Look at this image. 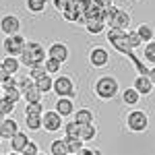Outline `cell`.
<instances>
[{
    "label": "cell",
    "mask_w": 155,
    "mask_h": 155,
    "mask_svg": "<svg viewBox=\"0 0 155 155\" xmlns=\"http://www.w3.org/2000/svg\"><path fill=\"white\" fill-rule=\"evenodd\" d=\"M46 58H48V52L39 41H27L21 56H19V62H21V66L31 68V66H37V64H44Z\"/></svg>",
    "instance_id": "6da1fadb"
},
{
    "label": "cell",
    "mask_w": 155,
    "mask_h": 155,
    "mask_svg": "<svg viewBox=\"0 0 155 155\" xmlns=\"http://www.w3.org/2000/svg\"><path fill=\"white\" fill-rule=\"evenodd\" d=\"M120 93V85L118 81H116V77H110V74H106V77H101V79H97L95 83V95L99 97V99H114V97Z\"/></svg>",
    "instance_id": "7a4b0ae2"
},
{
    "label": "cell",
    "mask_w": 155,
    "mask_h": 155,
    "mask_svg": "<svg viewBox=\"0 0 155 155\" xmlns=\"http://www.w3.org/2000/svg\"><path fill=\"white\" fill-rule=\"evenodd\" d=\"M52 91L56 93L58 97H72L77 95V89H74V83H72L71 77H66V74H58L56 79H54V85H52Z\"/></svg>",
    "instance_id": "3957f363"
},
{
    "label": "cell",
    "mask_w": 155,
    "mask_h": 155,
    "mask_svg": "<svg viewBox=\"0 0 155 155\" xmlns=\"http://www.w3.org/2000/svg\"><path fill=\"white\" fill-rule=\"evenodd\" d=\"M126 126L130 132H145L149 128V116L143 110H132L126 116Z\"/></svg>",
    "instance_id": "277c9868"
},
{
    "label": "cell",
    "mask_w": 155,
    "mask_h": 155,
    "mask_svg": "<svg viewBox=\"0 0 155 155\" xmlns=\"http://www.w3.org/2000/svg\"><path fill=\"white\" fill-rule=\"evenodd\" d=\"M25 44H27V39H25L21 33H17V35H6L4 41H2V50H4L6 56L19 58L21 52H23V48H25Z\"/></svg>",
    "instance_id": "5b68a950"
},
{
    "label": "cell",
    "mask_w": 155,
    "mask_h": 155,
    "mask_svg": "<svg viewBox=\"0 0 155 155\" xmlns=\"http://www.w3.org/2000/svg\"><path fill=\"white\" fill-rule=\"evenodd\" d=\"M62 124H64V118L60 116L58 112H54V110H44V114H41V128L48 132H58L62 128Z\"/></svg>",
    "instance_id": "8992f818"
},
{
    "label": "cell",
    "mask_w": 155,
    "mask_h": 155,
    "mask_svg": "<svg viewBox=\"0 0 155 155\" xmlns=\"http://www.w3.org/2000/svg\"><path fill=\"white\" fill-rule=\"evenodd\" d=\"M0 31L6 35H17L19 31H21V19L19 17H15V15H4L2 19H0Z\"/></svg>",
    "instance_id": "52a82bcc"
},
{
    "label": "cell",
    "mask_w": 155,
    "mask_h": 155,
    "mask_svg": "<svg viewBox=\"0 0 155 155\" xmlns=\"http://www.w3.org/2000/svg\"><path fill=\"white\" fill-rule=\"evenodd\" d=\"M110 29H118V31H128V27H130V15L126 11H122V8H118L116 11V15L110 19Z\"/></svg>",
    "instance_id": "ba28073f"
},
{
    "label": "cell",
    "mask_w": 155,
    "mask_h": 155,
    "mask_svg": "<svg viewBox=\"0 0 155 155\" xmlns=\"http://www.w3.org/2000/svg\"><path fill=\"white\" fill-rule=\"evenodd\" d=\"M89 62L93 64V68H104L107 66V62H110V54H107L106 48H101V46H97L89 52Z\"/></svg>",
    "instance_id": "9c48e42d"
},
{
    "label": "cell",
    "mask_w": 155,
    "mask_h": 155,
    "mask_svg": "<svg viewBox=\"0 0 155 155\" xmlns=\"http://www.w3.org/2000/svg\"><path fill=\"white\" fill-rule=\"evenodd\" d=\"M46 52H48L50 58H56L58 62H62V64H64V62L68 60V56H71L68 46H66V44H62V41H54V44H52Z\"/></svg>",
    "instance_id": "30bf717a"
},
{
    "label": "cell",
    "mask_w": 155,
    "mask_h": 155,
    "mask_svg": "<svg viewBox=\"0 0 155 155\" xmlns=\"http://www.w3.org/2000/svg\"><path fill=\"white\" fill-rule=\"evenodd\" d=\"M21 95H23L25 104H39V101H41V91L35 87L33 81H29V83L21 89Z\"/></svg>",
    "instance_id": "8fae6325"
},
{
    "label": "cell",
    "mask_w": 155,
    "mask_h": 155,
    "mask_svg": "<svg viewBox=\"0 0 155 155\" xmlns=\"http://www.w3.org/2000/svg\"><path fill=\"white\" fill-rule=\"evenodd\" d=\"M19 132V122L11 116H6V118L0 122V139H11L12 134H17Z\"/></svg>",
    "instance_id": "7c38bea8"
},
{
    "label": "cell",
    "mask_w": 155,
    "mask_h": 155,
    "mask_svg": "<svg viewBox=\"0 0 155 155\" xmlns=\"http://www.w3.org/2000/svg\"><path fill=\"white\" fill-rule=\"evenodd\" d=\"M31 139L27 137V132L19 130L17 134H12L11 139H8V143H11V151H15V153H21L25 147H27V143H29Z\"/></svg>",
    "instance_id": "4fadbf2b"
},
{
    "label": "cell",
    "mask_w": 155,
    "mask_h": 155,
    "mask_svg": "<svg viewBox=\"0 0 155 155\" xmlns=\"http://www.w3.org/2000/svg\"><path fill=\"white\" fill-rule=\"evenodd\" d=\"M54 112H58L62 118H68L74 114V104H72V99L68 97H58V101H56V106H54Z\"/></svg>",
    "instance_id": "5bb4252c"
},
{
    "label": "cell",
    "mask_w": 155,
    "mask_h": 155,
    "mask_svg": "<svg viewBox=\"0 0 155 155\" xmlns=\"http://www.w3.org/2000/svg\"><path fill=\"white\" fill-rule=\"evenodd\" d=\"M132 89H137L139 95H151V91H153V83L149 81V77L139 74V77L134 79V83H132Z\"/></svg>",
    "instance_id": "9a60e30c"
},
{
    "label": "cell",
    "mask_w": 155,
    "mask_h": 155,
    "mask_svg": "<svg viewBox=\"0 0 155 155\" xmlns=\"http://www.w3.org/2000/svg\"><path fill=\"white\" fill-rule=\"evenodd\" d=\"M0 66L8 72L11 77H15L19 72V68H21V62H19V58H15V56H4V60H0Z\"/></svg>",
    "instance_id": "2e32d148"
},
{
    "label": "cell",
    "mask_w": 155,
    "mask_h": 155,
    "mask_svg": "<svg viewBox=\"0 0 155 155\" xmlns=\"http://www.w3.org/2000/svg\"><path fill=\"white\" fill-rule=\"evenodd\" d=\"M72 120H74L79 126H83V124H93V112L87 110V107H81V110H77V112L72 114Z\"/></svg>",
    "instance_id": "e0dca14e"
},
{
    "label": "cell",
    "mask_w": 155,
    "mask_h": 155,
    "mask_svg": "<svg viewBox=\"0 0 155 155\" xmlns=\"http://www.w3.org/2000/svg\"><path fill=\"white\" fill-rule=\"evenodd\" d=\"M97 137V126L95 124H83V126H79V139L81 141H93Z\"/></svg>",
    "instance_id": "ac0fdd59"
},
{
    "label": "cell",
    "mask_w": 155,
    "mask_h": 155,
    "mask_svg": "<svg viewBox=\"0 0 155 155\" xmlns=\"http://www.w3.org/2000/svg\"><path fill=\"white\" fill-rule=\"evenodd\" d=\"M48 6V0H25V8L33 15H41Z\"/></svg>",
    "instance_id": "d6986e66"
},
{
    "label": "cell",
    "mask_w": 155,
    "mask_h": 155,
    "mask_svg": "<svg viewBox=\"0 0 155 155\" xmlns=\"http://www.w3.org/2000/svg\"><path fill=\"white\" fill-rule=\"evenodd\" d=\"M137 35L141 37L143 44H147V41H151V39L155 37V31H153V27H151L149 23H141L139 29H137Z\"/></svg>",
    "instance_id": "ffe728a7"
},
{
    "label": "cell",
    "mask_w": 155,
    "mask_h": 155,
    "mask_svg": "<svg viewBox=\"0 0 155 155\" xmlns=\"http://www.w3.org/2000/svg\"><path fill=\"white\" fill-rule=\"evenodd\" d=\"M85 29H87L91 35H99V33L106 29V23H104L101 19H89V21L85 23Z\"/></svg>",
    "instance_id": "44dd1931"
},
{
    "label": "cell",
    "mask_w": 155,
    "mask_h": 155,
    "mask_svg": "<svg viewBox=\"0 0 155 155\" xmlns=\"http://www.w3.org/2000/svg\"><path fill=\"white\" fill-rule=\"evenodd\" d=\"M33 83H35V87L41 91V95H44V93H50V91H52L54 79H52V74H44L41 79H37V81H33Z\"/></svg>",
    "instance_id": "7402d4cb"
},
{
    "label": "cell",
    "mask_w": 155,
    "mask_h": 155,
    "mask_svg": "<svg viewBox=\"0 0 155 155\" xmlns=\"http://www.w3.org/2000/svg\"><path fill=\"white\" fill-rule=\"evenodd\" d=\"M139 99H141V95H139L137 89H132V87L122 91V101H124V106H137Z\"/></svg>",
    "instance_id": "603a6c76"
},
{
    "label": "cell",
    "mask_w": 155,
    "mask_h": 155,
    "mask_svg": "<svg viewBox=\"0 0 155 155\" xmlns=\"http://www.w3.org/2000/svg\"><path fill=\"white\" fill-rule=\"evenodd\" d=\"M50 155H68V149H66V141L64 139H56L50 145Z\"/></svg>",
    "instance_id": "cb8c5ba5"
},
{
    "label": "cell",
    "mask_w": 155,
    "mask_h": 155,
    "mask_svg": "<svg viewBox=\"0 0 155 155\" xmlns=\"http://www.w3.org/2000/svg\"><path fill=\"white\" fill-rule=\"evenodd\" d=\"M124 39H126V46L130 50H137V48H141L143 46V41H141V37L137 35V31H124Z\"/></svg>",
    "instance_id": "d4e9b609"
},
{
    "label": "cell",
    "mask_w": 155,
    "mask_h": 155,
    "mask_svg": "<svg viewBox=\"0 0 155 155\" xmlns=\"http://www.w3.org/2000/svg\"><path fill=\"white\" fill-rule=\"evenodd\" d=\"M62 130H64V137H68V139H79V124L74 120L64 122L62 124Z\"/></svg>",
    "instance_id": "484cf974"
},
{
    "label": "cell",
    "mask_w": 155,
    "mask_h": 155,
    "mask_svg": "<svg viewBox=\"0 0 155 155\" xmlns=\"http://www.w3.org/2000/svg\"><path fill=\"white\" fill-rule=\"evenodd\" d=\"M143 58H145V62H149V64H153V66H155V39H151V41L145 44Z\"/></svg>",
    "instance_id": "4316f807"
},
{
    "label": "cell",
    "mask_w": 155,
    "mask_h": 155,
    "mask_svg": "<svg viewBox=\"0 0 155 155\" xmlns=\"http://www.w3.org/2000/svg\"><path fill=\"white\" fill-rule=\"evenodd\" d=\"M44 68H46V72L48 74H56V72H60V68H62V62H58L56 58H46L44 60Z\"/></svg>",
    "instance_id": "83f0119b"
},
{
    "label": "cell",
    "mask_w": 155,
    "mask_h": 155,
    "mask_svg": "<svg viewBox=\"0 0 155 155\" xmlns=\"http://www.w3.org/2000/svg\"><path fill=\"white\" fill-rule=\"evenodd\" d=\"M15 107H17V104L15 101H11L8 97H0V112L4 114V116H11L12 112H15Z\"/></svg>",
    "instance_id": "f1b7e54d"
},
{
    "label": "cell",
    "mask_w": 155,
    "mask_h": 155,
    "mask_svg": "<svg viewBox=\"0 0 155 155\" xmlns=\"http://www.w3.org/2000/svg\"><path fill=\"white\" fill-rule=\"evenodd\" d=\"M64 141H66L68 153H79V151L83 149V141H81V139H68V137H64Z\"/></svg>",
    "instance_id": "f546056e"
},
{
    "label": "cell",
    "mask_w": 155,
    "mask_h": 155,
    "mask_svg": "<svg viewBox=\"0 0 155 155\" xmlns=\"http://www.w3.org/2000/svg\"><path fill=\"white\" fill-rule=\"evenodd\" d=\"M25 124H27V128L29 130H33V132H37V130H41V116H25Z\"/></svg>",
    "instance_id": "4dcf8cb0"
},
{
    "label": "cell",
    "mask_w": 155,
    "mask_h": 155,
    "mask_svg": "<svg viewBox=\"0 0 155 155\" xmlns=\"http://www.w3.org/2000/svg\"><path fill=\"white\" fill-rule=\"evenodd\" d=\"M44 114V106L39 104H27L25 106V116H41Z\"/></svg>",
    "instance_id": "1f68e13d"
},
{
    "label": "cell",
    "mask_w": 155,
    "mask_h": 155,
    "mask_svg": "<svg viewBox=\"0 0 155 155\" xmlns=\"http://www.w3.org/2000/svg\"><path fill=\"white\" fill-rule=\"evenodd\" d=\"M44 74H48V72H46V68H44V64H37V66H31V68H29V79H31V81L41 79Z\"/></svg>",
    "instance_id": "d6a6232c"
},
{
    "label": "cell",
    "mask_w": 155,
    "mask_h": 155,
    "mask_svg": "<svg viewBox=\"0 0 155 155\" xmlns=\"http://www.w3.org/2000/svg\"><path fill=\"white\" fill-rule=\"evenodd\" d=\"M21 153H23V155H37V153H39V147H37L33 141H29V143H27V147H25Z\"/></svg>",
    "instance_id": "836d02e7"
},
{
    "label": "cell",
    "mask_w": 155,
    "mask_h": 155,
    "mask_svg": "<svg viewBox=\"0 0 155 155\" xmlns=\"http://www.w3.org/2000/svg\"><path fill=\"white\" fill-rule=\"evenodd\" d=\"M52 4H54V8H56L58 12H62L68 4H71V0H52Z\"/></svg>",
    "instance_id": "e575fe53"
},
{
    "label": "cell",
    "mask_w": 155,
    "mask_h": 155,
    "mask_svg": "<svg viewBox=\"0 0 155 155\" xmlns=\"http://www.w3.org/2000/svg\"><path fill=\"white\" fill-rule=\"evenodd\" d=\"M8 77H11V74H8V72H6V71H4V68H2V66H0V85L4 83V81H6Z\"/></svg>",
    "instance_id": "d590c367"
},
{
    "label": "cell",
    "mask_w": 155,
    "mask_h": 155,
    "mask_svg": "<svg viewBox=\"0 0 155 155\" xmlns=\"http://www.w3.org/2000/svg\"><path fill=\"white\" fill-rule=\"evenodd\" d=\"M147 77H149V81H151L153 87H155V66H153V68H149V74H147Z\"/></svg>",
    "instance_id": "8d00e7d4"
},
{
    "label": "cell",
    "mask_w": 155,
    "mask_h": 155,
    "mask_svg": "<svg viewBox=\"0 0 155 155\" xmlns=\"http://www.w3.org/2000/svg\"><path fill=\"white\" fill-rule=\"evenodd\" d=\"M77 155H95V153H93L91 149H87V147H83V149H81V151H79Z\"/></svg>",
    "instance_id": "74e56055"
},
{
    "label": "cell",
    "mask_w": 155,
    "mask_h": 155,
    "mask_svg": "<svg viewBox=\"0 0 155 155\" xmlns=\"http://www.w3.org/2000/svg\"><path fill=\"white\" fill-rule=\"evenodd\" d=\"M6 118V116H4V114H2V112H0V122H2V120Z\"/></svg>",
    "instance_id": "f35d334b"
},
{
    "label": "cell",
    "mask_w": 155,
    "mask_h": 155,
    "mask_svg": "<svg viewBox=\"0 0 155 155\" xmlns=\"http://www.w3.org/2000/svg\"><path fill=\"white\" fill-rule=\"evenodd\" d=\"M8 155H23V153H15V151H11V153H8Z\"/></svg>",
    "instance_id": "ab89813d"
},
{
    "label": "cell",
    "mask_w": 155,
    "mask_h": 155,
    "mask_svg": "<svg viewBox=\"0 0 155 155\" xmlns=\"http://www.w3.org/2000/svg\"><path fill=\"white\" fill-rule=\"evenodd\" d=\"M0 97H2V85H0Z\"/></svg>",
    "instance_id": "60d3db41"
},
{
    "label": "cell",
    "mask_w": 155,
    "mask_h": 155,
    "mask_svg": "<svg viewBox=\"0 0 155 155\" xmlns=\"http://www.w3.org/2000/svg\"><path fill=\"white\" fill-rule=\"evenodd\" d=\"M37 155H46V153H37Z\"/></svg>",
    "instance_id": "b9f144b4"
},
{
    "label": "cell",
    "mask_w": 155,
    "mask_h": 155,
    "mask_svg": "<svg viewBox=\"0 0 155 155\" xmlns=\"http://www.w3.org/2000/svg\"><path fill=\"white\" fill-rule=\"evenodd\" d=\"M68 155H77V153H68Z\"/></svg>",
    "instance_id": "7bdbcfd3"
},
{
    "label": "cell",
    "mask_w": 155,
    "mask_h": 155,
    "mask_svg": "<svg viewBox=\"0 0 155 155\" xmlns=\"http://www.w3.org/2000/svg\"><path fill=\"white\" fill-rule=\"evenodd\" d=\"M0 143H2V139H0Z\"/></svg>",
    "instance_id": "ee69618b"
}]
</instances>
